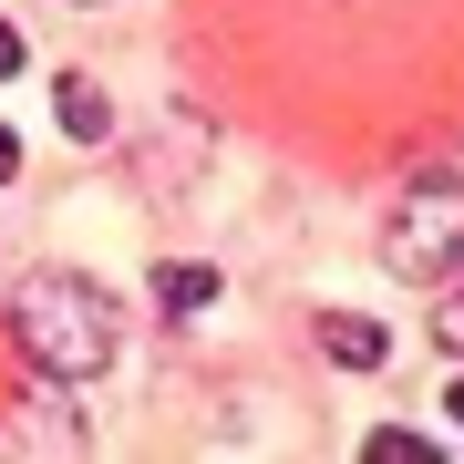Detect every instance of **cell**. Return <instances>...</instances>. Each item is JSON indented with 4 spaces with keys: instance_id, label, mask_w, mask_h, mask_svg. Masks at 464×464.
Returning a JSON list of instances; mask_svg holds the SVG:
<instances>
[{
    "instance_id": "cell-1",
    "label": "cell",
    "mask_w": 464,
    "mask_h": 464,
    "mask_svg": "<svg viewBox=\"0 0 464 464\" xmlns=\"http://www.w3.org/2000/svg\"><path fill=\"white\" fill-rule=\"evenodd\" d=\"M11 351L42 382H93L124 351V310L83 279V268H32V279L11 289Z\"/></svg>"
},
{
    "instance_id": "cell-2",
    "label": "cell",
    "mask_w": 464,
    "mask_h": 464,
    "mask_svg": "<svg viewBox=\"0 0 464 464\" xmlns=\"http://www.w3.org/2000/svg\"><path fill=\"white\" fill-rule=\"evenodd\" d=\"M382 268H392L402 289H433L464 268V176H423L413 197H402V217L382 227Z\"/></svg>"
},
{
    "instance_id": "cell-3",
    "label": "cell",
    "mask_w": 464,
    "mask_h": 464,
    "mask_svg": "<svg viewBox=\"0 0 464 464\" xmlns=\"http://www.w3.org/2000/svg\"><path fill=\"white\" fill-rule=\"evenodd\" d=\"M0 464H83V413L72 402H21L0 423Z\"/></svg>"
},
{
    "instance_id": "cell-4",
    "label": "cell",
    "mask_w": 464,
    "mask_h": 464,
    "mask_svg": "<svg viewBox=\"0 0 464 464\" xmlns=\"http://www.w3.org/2000/svg\"><path fill=\"white\" fill-rule=\"evenodd\" d=\"M320 351H331L341 372H382V362H392L382 320H362V310H320Z\"/></svg>"
},
{
    "instance_id": "cell-5",
    "label": "cell",
    "mask_w": 464,
    "mask_h": 464,
    "mask_svg": "<svg viewBox=\"0 0 464 464\" xmlns=\"http://www.w3.org/2000/svg\"><path fill=\"white\" fill-rule=\"evenodd\" d=\"M52 114H63V134H72V145H103V134H114V103H103V83H83V72H63Z\"/></svg>"
},
{
    "instance_id": "cell-6",
    "label": "cell",
    "mask_w": 464,
    "mask_h": 464,
    "mask_svg": "<svg viewBox=\"0 0 464 464\" xmlns=\"http://www.w3.org/2000/svg\"><path fill=\"white\" fill-rule=\"evenodd\" d=\"M155 299H166V310H207V299H217V268H197V258L155 268Z\"/></svg>"
},
{
    "instance_id": "cell-7",
    "label": "cell",
    "mask_w": 464,
    "mask_h": 464,
    "mask_svg": "<svg viewBox=\"0 0 464 464\" xmlns=\"http://www.w3.org/2000/svg\"><path fill=\"white\" fill-rule=\"evenodd\" d=\"M362 464H444V444H423L413 423H382L372 444H362Z\"/></svg>"
},
{
    "instance_id": "cell-8",
    "label": "cell",
    "mask_w": 464,
    "mask_h": 464,
    "mask_svg": "<svg viewBox=\"0 0 464 464\" xmlns=\"http://www.w3.org/2000/svg\"><path fill=\"white\" fill-rule=\"evenodd\" d=\"M433 341H444V351H464V289H444V299H433Z\"/></svg>"
},
{
    "instance_id": "cell-9",
    "label": "cell",
    "mask_w": 464,
    "mask_h": 464,
    "mask_svg": "<svg viewBox=\"0 0 464 464\" xmlns=\"http://www.w3.org/2000/svg\"><path fill=\"white\" fill-rule=\"evenodd\" d=\"M11 72H21V32L0 21V83H11Z\"/></svg>"
},
{
    "instance_id": "cell-10",
    "label": "cell",
    "mask_w": 464,
    "mask_h": 464,
    "mask_svg": "<svg viewBox=\"0 0 464 464\" xmlns=\"http://www.w3.org/2000/svg\"><path fill=\"white\" fill-rule=\"evenodd\" d=\"M0 176H21V134L11 124H0Z\"/></svg>"
},
{
    "instance_id": "cell-11",
    "label": "cell",
    "mask_w": 464,
    "mask_h": 464,
    "mask_svg": "<svg viewBox=\"0 0 464 464\" xmlns=\"http://www.w3.org/2000/svg\"><path fill=\"white\" fill-rule=\"evenodd\" d=\"M454 423H464V382H454Z\"/></svg>"
}]
</instances>
